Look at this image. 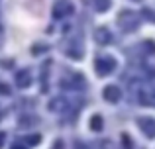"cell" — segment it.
I'll return each mask as SVG.
<instances>
[{
  "instance_id": "cell-1",
  "label": "cell",
  "mask_w": 155,
  "mask_h": 149,
  "mask_svg": "<svg viewBox=\"0 0 155 149\" xmlns=\"http://www.w3.org/2000/svg\"><path fill=\"white\" fill-rule=\"evenodd\" d=\"M118 26H120L124 31H134L137 26H140V16H137L136 12H132V10H124V12H120V16H118Z\"/></svg>"
},
{
  "instance_id": "cell-2",
  "label": "cell",
  "mask_w": 155,
  "mask_h": 149,
  "mask_svg": "<svg viewBox=\"0 0 155 149\" xmlns=\"http://www.w3.org/2000/svg\"><path fill=\"white\" fill-rule=\"evenodd\" d=\"M114 67H116V61H114L112 57H100V59H96V63H94V71H96L98 76L110 75L114 71Z\"/></svg>"
},
{
  "instance_id": "cell-3",
  "label": "cell",
  "mask_w": 155,
  "mask_h": 149,
  "mask_svg": "<svg viewBox=\"0 0 155 149\" xmlns=\"http://www.w3.org/2000/svg\"><path fill=\"white\" fill-rule=\"evenodd\" d=\"M137 126H140V130L145 134V138H149V139L155 138V118L141 116V118H137Z\"/></svg>"
},
{
  "instance_id": "cell-4",
  "label": "cell",
  "mask_w": 155,
  "mask_h": 149,
  "mask_svg": "<svg viewBox=\"0 0 155 149\" xmlns=\"http://www.w3.org/2000/svg\"><path fill=\"white\" fill-rule=\"evenodd\" d=\"M73 4L69 2V0H59V2L53 6V18H65V16H69V14H73Z\"/></svg>"
},
{
  "instance_id": "cell-5",
  "label": "cell",
  "mask_w": 155,
  "mask_h": 149,
  "mask_svg": "<svg viewBox=\"0 0 155 149\" xmlns=\"http://www.w3.org/2000/svg\"><path fill=\"white\" fill-rule=\"evenodd\" d=\"M102 94H104V100H108V102H112V104H116L118 100L122 98V90L116 86V84H108V86L102 90Z\"/></svg>"
},
{
  "instance_id": "cell-6",
  "label": "cell",
  "mask_w": 155,
  "mask_h": 149,
  "mask_svg": "<svg viewBox=\"0 0 155 149\" xmlns=\"http://www.w3.org/2000/svg\"><path fill=\"white\" fill-rule=\"evenodd\" d=\"M16 84H18L20 88H28L31 84V73L28 69H22L16 73Z\"/></svg>"
},
{
  "instance_id": "cell-7",
  "label": "cell",
  "mask_w": 155,
  "mask_h": 149,
  "mask_svg": "<svg viewBox=\"0 0 155 149\" xmlns=\"http://www.w3.org/2000/svg\"><path fill=\"white\" fill-rule=\"evenodd\" d=\"M94 37H96V41H98L100 45H106V43L112 41V34H110L106 28H98V30L94 31Z\"/></svg>"
},
{
  "instance_id": "cell-8",
  "label": "cell",
  "mask_w": 155,
  "mask_h": 149,
  "mask_svg": "<svg viewBox=\"0 0 155 149\" xmlns=\"http://www.w3.org/2000/svg\"><path fill=\"white\" fill-rule=\"evenodd\" d=\"M102 126H104L102 116H100V114H94V116L91 118V130H92V131H100V130H102Z\"/></svg>"
},
{
  "instance_id": "cell-9",
  "label": "cell",
  "mask_w": 155,
  "mask_h": 149,
  "mask_svg": "<svg viewBox=\"0 0 155 149\" xmlns=\"http://www.w3.org/2000/svg\"><path fill=\"white\" fill-rule=\"evenodd\" d=\"M92 6L96 8V12H106L110 8V0H92Z\"/></svg>"
},
{
  "instance_id": "cell-10",
  "label": "cell",
  "mask_w": 155,
  "mask_h": 149,
  "mask_svg": "<svg viewBox=\"0 0 155 149\" xmlns=\"http://www.w3.org/2000/svg\"><path fill=\"white\" fill-rule=\"evenodd\" d=\"M122 143H124V147L126 149H132V139H130V135H122Z\"/></svg>"
},
{
  "instance_id": "cell-11",
  "label": "cell",
  "mask_w": 155,
  "mask_h": 149,
  "mask_svg": "<svg viewBox=\"0 0 155 149\" xmlns=\"http://www.w3.org/2000/svg\"><path fill=\"white\" fill-rule=\"evenodd\" d=\"M28 143H31V145H38V143H39V135H31V138H28Z\"/></svg>"
},
{
  "instance_id": "cell-12",
  "label": "cell",
  "mask_w": 155,
  "mask_h": 149,
  "mask_svg": "<svg viewBox=\"0 0 155 149\" xmlns=\"http://www.w3.org/2000/svg\"><path fill=\"white\" fill-rule=\"evenodd\" d=\"M0 92H2V94H10V88H8L6 84H2V83H0Z\"/></svg>"
},
{
  "instance_id": "cell-13",
  "label": "cell",
  "mask_w": 155,
  "mask_h": 149,
  "mask_svg": "<svg viewBox=\"0 0 155 149\" xmlns=\"http://www.w3.org/2000/svg\"><path fill=\"white\" fill-rule=\"evenodd\" d=\"M75 149H87V147H84L83 141H77V143H75Z\"/></svg>"
},
{
  "instance_id": "cell-14",
  "label": "cell",
  "mask_w": 155,
  "mask_h": 149,
  "mask_svg": "<svg viewBox=\"0 0 155 149\" xmlns=\"http://www.w3.org/2000/svg\"><path fill=\"white\" fill-rule=\"evenodd\" d=\"M53 149H63V141H55V145H53Z\"/></svg>"
},
{
  "instance_id": "cell-15",
  "label": "cell",
  "mask_w": 155,
  "mask_h": 149,
  "mask_svg": "<svg viewBox=\"0 0 155 149\" xmlns=\"http://www.w3.org/2000/svg\"><path fill=\"white\" fill-rule=\"evenodd\" d=\"M12 149H26L24 145H20V143H16V145H12Z\"/></svg>"
},
{
  "instance_id": "cell-16",
  "label": "cell",
  "mask_w": 155,
  "mask_h": 149,
  "mask_svg": "<svg viewBox=\"0 0 155 149\" xmlns=\"http://www.w3.org/2000/svg\"><path fill=\"white\" fill-rule=\"evenodd\" d=\"M2 141H4V134H0V147H2Z\"/></svg>"
}]
</instances>
